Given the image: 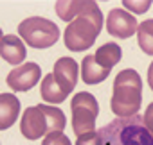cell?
<instances>
[{"mask_svg": "<svg viewBox=\"0 0 153 145\" xmlns=\"http://www.w3.org/2000/svg\"><path fill=\"white\" fill-rule=\"evenodd\" d=\"M54 79L58 81V84L61 86V90L68 95L76 84H78V77H79V64L76 63L72 57H59L54 63Z\"/></svg>", "mask_w": 153, "mask_h": 145, "instance_id": "cell-9", "label": "cell"}, {"mask_svg": "<svg viewBox=\"0 0 153 145\" xmlns=\"http://www.w3.org/2000/svg\"><path fill=\"white\" fill-rule=\"evenodd\" d=\"M108 74H110V70L101 66L96 61L94 54L87 56L81 63V79H83L85 84H99L108 77Z\"/></svg>", "mask_w": 153, "mask_h": 145, "instance_id": "cell-11", "label": "cell"}, {"mask_svg": "<svg viewBox=\"0 0 153 145\" xmlns=\"http://www.w3.org/2000/svg\"><path fill=\"white\" fill-rule=\"evenodd\" d=\"M0 54H2V59L7 61L9 64H20L25 59L27 50L22 38L15 34H4L0 40Z\"/></svg>", "mask_w": 153, "mask_h": 145, "instance_id": "cell-10", "label": "cell"}, {"mask_svg": "<svg viewBox=\"0 0 153 145\" xmlns=\"http://www.w3.org/2000/svg\"><path fill=\"white\" fill-rule=\"evenodd\" d=\"M40 93H42V99L45 102H51V104H59V102H63L67 99V93L61 90V86L54 79L52 72L43 77L42 86H40Z\"/></svg>", "mask_w": 153, "mask_h": 145, "instance_id": "cell-13", "label": "cell"}, {"mask_svg": "<svg viewBox=\"0 0 153 145\" xmlns=\"http://www.w3.org/2000/svg\"><path fill=\"white\" fill-rule=\"evenodd\" d=\"M76 145H101L99 133L97 131H92V133H87V134L79 136L78 140H76Z\"/></svg>", "mask_w": 153, "mask_h": 145, "instance_id": "cell-20", "label": "cell"}, {"mask_svg": "<svg viewBox=\"0 0 153 145\" xmlns=\"http://www.w3.org/2000/svg\"><path fill=\"white\" fill-rule=\"evenodd\" d=\"M101 145H153V134L139 113L126 118H114L110 124L97 129Z\"/></svg>", "mask_w": 153, "mask_h": 145, "instance_id": "cell-2", "label": "cell"}, {"mask_svg": "<svg viewBox=\"0 0 153 145\" xmlns=\"http://www.w3.org/2000/svg\"><path fill=\"white\" fill-rule=\"evenodd\" d=\"M40 109L43 111L45 118H47V129L49 133L47 134H52V133H61L65 129V115L59 108H54V106H49V104H38Z\"/></svg>", "mask_w": 153, "mask_h": 145, "instance_id": "cell-15", "label": "cell"}, {"mask_svg": "<svg viewBox=\"0 0 153 145\" xmlns=\"http://www.w3.org/2000/svg\"><path fill=\"white\" fill-rule=\"evenodd\" d=\"M87 4V0H72V2H65V0H58L56 2V13L61 20L72 22L78 16Z\"/></svg>", "mask_w": 153, "mask_h": 145, "instance_id": "cell-17", "label": "cell"}, {"mask_svg": "<svg viewBox=\"0 0 153 145\" xmlns=\"http://www.w3.org/2000/svg\"><path fill=\"white\" fill-rule=\"evenodd\" d=\"M148 84H149V88L153 92V61H151V64L148 68Z\"/></svg>", "mask_w": 153, "mask_h": 145, "instance_id": "cell-22", "label": "cell"}, {"mask_svg": "<svg viewBox=\"0 0 153 145\" xmlns=\"http://www.w3.org/2000/svg\"><path fill=\"white\" fill-rule=\"evenodd\" d=\"M137 43L140 50L148 56H153V20H144L137 27Z\"/></svg>", "mask_w": 153, "mask_h": 145, "instance_id": "cell-16", "label": "cell"}, {"mask_svg": "<svg viewBox=\"0 0 153 145\" xmlns=\"http://www.w3.org/2000/svg\"><path fill=\"white\" fill-rule=\"evenodd\" d=\"M103 29V13L94 0H87L83 11L76 16L65 29V47L72 52H81L96 43Z\"/></svg>", "mask_w": 153, "mask_h": 145, "instance_id": "cell-1", "label": "cell"}, {"mask_svg": "<svg viewBox=\"0 0 153 145\" xmlns=\"http://www.w3.org/2000/svg\"><path fill=\"white\" fill-rule=\"evenodd\" d=\"M137 27L139 23L135 16L124 9H112L106 16V31L115 38H130L137 32Z\"/></svg>", "mask_w": 153, "mask_h": 145, "instance_id": "cell-7", "label": "cell"}, {"mask_svg": "<svg viewBox=\"0 0 153 145\" xmlns=\"http://www.w3.org/2000/svg\"><path fill=\"white\" fill-rule=\"evenodd\" d=\"M142 104V81L140 75L133 68L121 70L114 79V92L110 108L112 111L121 116H133L139 113Z\"/></svg>", "mask_w": 153, "mask_h": 145, "instance_id": "cell-3", "label": "cell"}, {"mask_svg": "<svg viewBox=\"0 0 153 145\" xmlns=\"http://www.w3.org/2000/svg\"><path fill=\"white\" fill-rule=\"evenodd\" d=\"M20 133L27 140H38L42 136H47V118L40 106H31L24 111L22 122H20Z\"/></svg>", "mask_w": 153, "mask_h": 145, "instance_id": "cell-8", "label": "cell"}, {"mask_svg": "<svg viewBox=\"0 0 153 145\" xmlns=\"http://www.w3.org/2000/svg\"><path fill=\"white\" fill-rule=\"evenodd\" d=\"M42 145H72V143L63 133H52V134H47L43 138Z\"/></svg>", "mask_w": 153, "mask_h": 145, "instance_id": "cell-19", "label": "cell"}, {"mask_svg": "<svg viewBox=\"0 0 153 145\" xmlns=\"http://www.w3.org/2000/svg\"><path fill=\"white\" fill-rule=\"evenodd\" d=\"M42 77V70L36 63H24L9 72L7 84L15 92H27L38 84Z\"/></svg>", "mask_w": 153, "mask_h": 145, "instance_id": "cell-6", "label": "cell"}, {"mask_svg": "<svg viewBox=\"0 0 153 145\" xmlns=\"http://www.w3.org/2000/svg\"><path fill=\"white\" fill-rule=\"evenodd\" d=\"M144 116V124H146V127H148V131L153 134V102L146 108V113L142 115Z\"/></svg>", "mask_w": 153, "mask_h": 145, "instance_id": "cell-21", "label": "cell"}, {"mask_svg": "<svg viewBox=\"0 0 153 145\" xmlns=\"http://www.w3.org/2000/svg\"><path fill=\"white\" fill-rule=\"evenodd\" d=\"M18 34L27 45L34 48H47L58 41L59 29L52 20L42 16H29L18 25Z\"/></svg>", "mask_w": 153, "mask_h": 145, "instance_id": "cell-4", "label": "cell"}, {"mask_svg": "<svg viewBox=\"0 0 153 145\" xmlns=\"http://www.w3.org/2000/svg\"><path fill=\"white\" fill-rule=\"evenodd\" d=\"M20 113V100L13 93L0 95V129L11 127Z\"/></svg>", "mask_w": 153, "mask_h": 145, "instance_id": "cell-12", "label": "cell"}, {"mask_svg": "<svg viewBox=\"0 0 153 145\" xmlns=\"http://www.w3.org/2000/svg\"><path fill=\"white\" fill-rule=\"evenodd\" d=\"M123 6H124L126 9H130L131 13L142 15V13H146V11L149 9L151 0H123Z\"/></svg>", "mask_w": 153, "mask_h": 145, "instance_id": "cell-18", "label": "cell"}, {"mask_svg": "<svg viewBox=\"0 0 153 145\" xmlns=\"http://www.w3.org/2000/svg\"><path fill=\"white\" fill-rule=\"evenodd\" d=\"M72 109V129L76 136H83L87 133L96 131V118L99 113V104L96 97L88 92L76 93L70 100Z\"/></svg>", "mask_w": 153, "mask_h": 145, "instance_id": "cell-5", "label": "cell"}, {"mask_svg": "<svg viewBox=\"0 0 153 145\" xmlns=\"http://www.w3.org/2000/svg\"><path fill=\"white\" fill-rule=\"evenodd\" d=\"M96 61L101 64V66H105V68H108V70H112L119 61H121V57H123V52H121V47L117 45V43H105V45H101L97 50H96Z\"/></svg>", "mask_w": 153, "mask_h": 145, "instance_id": "cell-14", "label": "cell"}]
</instances>
